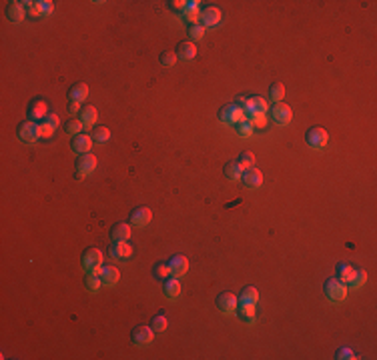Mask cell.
<instances>
[{"mask_svg": "<svg viewBox=\"0 0 377 360\" xmlns=\"http://www.w3.org/2000/svg\"><path fill=\"white\" fill-rule=\"evenodd\" d=\"M80 108H82L80 102H68V112H70V114H78Z\"/></svg>", "mask_w": 377, "mask_h": 360, "instance_id": "cell-47", "label": "cell"}, {"mask_svg": "<svg viewBox=\"0 0 377 360\" xmlns=\"http://www.w3.org/2000/svg\"><path fill=\"white\" fill-rule=\"evenodd\" d=\"M89 96V86L85 82H76L68 88V102H82Z\"/></svg>", "mask_w": 377, "mask_h": 360, "instance_id": "cell-18", "label": "cell"}, {"mask_svg": "<svg viewBox=\"0 0 377 360\" xmlns=\"http://www.w3.org/2000/svg\"><path fill=\"white\" fill-rule=\"evenodd\" d=\"M241 180H243V184L247 188H259L263 184V172L259 168H255V166L253 168H247V170H243Z\"/></svg>", "mask_w": 377, "mask_h": 360, "instance_id": "cell-13", "label": "cell"}, {"mask_svg": "<svg viewBox=\"0 0 377 360\" xmlns=\"http://www.w3.org/2000/svg\"><path fill=\"white\" fill-rule=\"evenodd\" d=\"M80 260H82V266H85V270H87V272H91L93 268H97V266H103V252H101L99 248H93V246H89V248H85V252H82Z\"/></svg>", "mask_w": 377, "mask_h": 360, "instance_id": "cell-8", "label": "cell"}, {"mask_svg": "<svg viewBox=\"0 0 377 360\" xmlns=\"http://www.w3.org/2000/svg\"><path fill=\"white\" fill-rule=\"evenodd\" d=\"M305 140H307V144L311 148H323L325 144H327V140H329V134H327V130L321 128V126H311L305 132Z\"/></svg>", "mask_w": 377, "mask_h": 360, "instance_id": "cell-5", "label": "cell"}, {"mask_svg": "<svg viewBox=\"0 0 377 360\" xmlns=\"http://www.w3.org/2000/svg\"><path fill=\"white\" fill-rule=\"evenodd\" d=\"M78 118H80V122H82L85 126L93 128V122L99 118V116H97V108H95L93 104H85V106L80 108V112H78Z\"/></svg>", "mask_w": 377, "mask_h": 360, "instance_id": "cell-24", "label": "cell"}, {"mask_svg": "<svg viewBox=\"0 0 377 360\" xmlns=\"http://www.w3.org/2000/svg\"><path fill=\"white\" fill-rule=\"evenodd\" d=\"M93 146V138L89 134H76L70 138V150L78 152V155H87Z\"/></svg>", "mask_w": 377, "mask_h": 360, "instance_id": "cell-14", "label": "cell"}, {"mask_svg": "<svg viewBox=\"0 0 377 360\" xmlns=\"http://www.w3.org/2000/svg\"><path fill=\"white\" fill-rule=\"evenodd\" d=\"M108 254L114 258V260H127V258L133 254V248H131V244L127 240H118V242L110 244Z\"/></svg>", "mask_w": 377, "mask_h": 360, "instance_id": "cell-15", "label": "cell"}, {"mask_svg": "<svg viewBox=\"0 0 377 360\" xmlns=\"http://www.w3.org/2000/svg\"><path fill=\"white\" fill-rule=\"evenodd\" d=\"M153 276L157 280H164L171 276V268H169V262H155L153 264Z\"/></svg>", "mask_w": 377, "mask_h": 360, "instance_id": "cell-31", "label": "cell"}, {"mask_svg": "<svg viewBox=\"0 0 377 360\" xmlns=\"http://www.w3.org/2000/svg\"><path fill=\"white\" fill-rule=\"evenodd\" d=\"M183 14L189 24H199V20H201V8H185Z\"/></svg>", "mask_w": 377, "mask_h": 360, "instance_id": "cell-37", "label": "cell"}, {"mask_svg": "<svg viewBox=\"0 0 377 360\" xmlns=\"http://www.w3.org/2000/svg\"><path fill=\"white\" fill-rule=\"evenodd\" d=\"M110 238H112L114 242H118V240H129V238H131V224H127V222H116V224H112V228H110Z\"/></svg>", "mask_w": 377, "mask_h": 360, "instance_id": "cell-20", "label": "cell"}, {"mask_svg": "<svg viewBox=\"0 0 377 360\" xmlns=\"http://www.w3.org/2000/svg\"><path fill=\"white\" fill-rule=\"evenodd\" d=\"M217 308L221 310L223 314H231V312H235L237 310V304H239V300H237V296L233 294V292H221L219 296H217Z\"/></svg>", "mask_w": 377, "mask_h": 360, "instance_id": "cell-12", "label": "cell"}, {"mask_svg": "<svg viewBox=\"0 0 377 360\" xmlns=\"http://www.w3.org/2000/svg\"><path fill=\"white\" fill-rule=\"evenodd\" d=\"M54 132V128L51 126V124H47L45 120H43V124H40V138H51Z\"/></svg>", "mask_w": 377, "mask_h": 360, "instance_id": "cell-45", "label": "cell"}, {"mask_svg": "<svg viewBox=\"0 0 377 360\" xmlns=\"http://www.w3.org/2000/svg\"><path fill=\"white\" fill-rule=\"evenodd\" d=\"M6 18L8 20H12V22H22V18H24V8H22V4L20 2H8V6H6Z\"/></svg>", "mask_w": 377, "mask_h": 360, "instance_id": "cell-26", "label": "cell"}, {"mask_svg": "<svg viewBox=\"0 0 377 360\" xmlns=\"http://www.w3.org/2000/svg\"><path fill=\"white\" fill-rule=\"evenodd\" d=\"M353 272H355V268L349 266V262H337V266H335V278L341 280V282H345V284L351 282Z\"/></svg>", "mask_w": 377, "mask_h": 360, "instance_id": "cell-23", "label": "cell"}, {"mask_svg": "<svg viewBox=\"0 0 377 360\" xmlns=\"http://www.w3.org/2000/svg\"><path fill=\"white\" fill-rule=\"evenodd\" d=\"M20 4H22V8H24V12H28L30 16H40V10H38V4H36V2H30V0L26 2V0H24V2H20Z\"/></svg>", "mask_w": 377, "mask_h": 360, "instance_id": "cell-42", "label": "cell"}, {"mask_svg": "<svg viewBox=\"0 0 377 360\" xmlns=\"http://www.w3.org/2000/svg\"><path fill=\"white\" fill-rule=\"evenodd\" d=\"M237 164L241 166V170L253 168L255 166V155L253 152H241V156L237 158Z\"/></svg>", "mask_w": 377, "mask_h": 360, "instance_id": "cell-34", "label": "cell"}, {"mask_svg": "<svg viewBox=\"0 0 377 360\" xmlns=\"http://www.w3.org/2000/svg\"><path fill=\"white\" fill-rule=\"evenodd\" d=\"M337 358H353V352L347 350V348H341V350L337 352Z\"/></svg>", "mask_w": 377, "mask_h": 360, "instance_id": "cell-48", "label": "cell"}, {"mask_svg": "<svg viewBox=\"0 0 377 360\" xmlns=\"http://www.w3.org/2000/svg\"><path fill=\"white\" fill-rule=\"evenodd\" d=\"M271 118L277 122V124H289L291 118H293V112L289 108V104L285 102H273V106L269 108Z\"/></svg>", "mask_w": 377, "mask_h": 360, "instance_id": "cell-7", "label": "cell"}, {"mask_svg": "<svg viewBox=\"0 0 377 360\" xmlns=\"http://www.w3.org/2000/svg\"><path fill=\"white\" fill-rule=\"evenodd\" d=\"M159 62H161L162 66H173L177 62V54L173 50H162L159 54Z\"/></svg>", "mask_w": 377, "mask_h": 360, "instance_id": "cell-39", "label": "cell"}, {"mask_svg": "<svg viewBox=\"0 0 377 360\" xmlns=\"http://www.w3.org/2000/svg\"><path fill=\"white\" fill-rule=\"evenodd\" d=\"M169 268H171L173 276H183L189 270V260L183 254H175V256L169 258Z\"/></svg>", "mask_w": 377, "mask_h": 360, "instance_id": "cell-16", "label": "cell"}, {"mask_svg": "<svg viewBox=\"0 0 377 360\" xmlns=\"http://www.w3.org/2000/svg\"><path fill=\"white\" fill-rule=\"evenodd\" d=\"M205 26L199 22V24H189V36L193 38V40H199V38H203L205 36Z\"/></svg>", "mask_w": 377, "mask_h": 360, "instance_id": "cell-38", "label": "cell"}, {"mask_svg": "<svg viewBox=\"0 0 377 360\" xmlns=\"http://www.w3.org/2000/svg\"><path fill=\"white\" fill-rule=\"evenodd\" d=\"M166 324H169V322H166V318H164L162 314H159V316H153V318H151V328H153L155 332H162V330L166 328Z\"/></svg>", "mask_w": 377, "mask_h": 360, "instance_id": "cell-41", "label": "cell"}, {"mask_svg": "<svg viewBox=\"0 0 377 360\" xmlns=\"http://www.w3.org/2000/svg\"><path fill=\"white\" fill-rule=\"evenodd\" d=\"M162 292H164V296L171 298V300L179 298V296H181V282H179L177 278H164V280H162Z\"/></svg>", "mask_w": 377, "mask_h": 360, "instance_id": "cell-21", "label": "cell"}, {"mask_svg": "<svg viewBox=\"0 0 377 360\" xmlns=\"http://www.w3.org/2000/svg\"><path fill=\"white\" fill-rule=\"evenodd\" d=\"M82 128H85V124L80 122V118H68V120L64 122V132H68L70 136L80 134V132H82Z\"/></svg>", "mask_w": 377, "mask_h": 360, "instance_id": "cell-29", "label": "cell"}, {"mask_svg": "<svg viewBox=\"0 0 377 360\" xmlns=\"http://www.w3.org/2000/svg\"><path fill=\"white\" fill-rule=\"evenodd\" d=\"M16 134H18V138H20L22 142L32 144V142H36V140L40 138V124H36L34 120L26 118V120H22V122L16 126Z\"/></svg>", "mask_w": 377, "mask_h": 360, "instance_id": "cell-1", "label": "cell"}, {"mask_svg": "<svg viewBox=\"0 0 377 360\" xmlns=\"http://www.w3.org/2000/svg\"><path fill=\"white\" fill-rule=\"evenodd\" d=\"M93 142H99V144H103V142H107L108 138H110V130L108 128H105V126H97L95 130H93Z\"/></svg>", "mask_w": 377, "mask_h": 360, "instance_id": "cell-33", "label": "cell"}, {"mask_svg": "<svg viewBox=\"0 0 377 360\" xmlns=\"http://www.w3.org/2000/svg\"><path fill=\"white\" fill-rule=\"evenodd\" d=\"M223 174H225V178L227 180H241V174H243V170H241V166L237 164V162H227L225 166H223Z\"/></svg>", "mask_w": 377, "mask_h": 360, "instance_id": "cell-28", "label": "cell"}, {"mask_svg": "<svg viewBox=\"0 0 377 360\" xmlns=\"http://www.w3.org/2000/svg\"><path fill=\"white\" fill-rule=\"evenodd\" d=\"M247 120L251 122L253 128H263V126L267 124V116L261 114V112H251V114H247Z\"/></svg>", "mask_w": 377, "mask_h": 360, "instance_id": "cell-35", "label": "cell"}, {"mask_svg": "<svg viewBox=\"0 0 377 360\" xmlns=\"http://www.w3.org/2000/svg\"><path fill=\"white\" fill-rule=\"evenodd\" d=\"M26 114H28V118L34 120V122L45 120V118L49 116V104H47V100H43V98H34V100H30V104H28Z\"/></svg>", "mask_w": 377, "mask_h": 360, "instance_id": "cell-9", "label": "cell"}, {"mask_svg": "<svg viewBox=\"0 0 377 360\" xmlns=\"http://www.w3.org/2000/svg\"><path fill=\"white\" fill-rule=\"evenodd\" d=\"M239 304H257L259 300V290L255 286H245L241 292H239Z\"/></svg>", "mask_w": 377, "mask_h": 360, "instance_id": "cell-25", "label": "cell"}, {"mask_svg": "<svg viewBox=\"0 0 377 360\" xmlns=\"http://www.w3.org/2000/svg\"><path fill=\"white\" fill-rule=\"evenodd\" d=\"M245 114H251V112H261V114H265L267 110H269V104H267V100L265 98H261V96H253V98H247V104H245Z\"/></svg>", "mask_w": 377, "mask_h": 360, "instance_id": "cell-19", "label": "cell"}, {"mask_svg": "<svg viewBox=\"0 0 377 360\" xmlns=\"http://www.w3.org/2000/svg\"><path fill=\"white\" fill-rule=\"evenodd\" d=\"M36 4H38V10H40V14H51V12H53V8H54L51 0H38Z\"/></svg>", "mask_w": 377, "mask_h": 360, "instance_id": "cell-44", "label": "cell"}, {"mask_svg": "<svg viewBox=\"0 0 377 360\" xmlns=\"http://www.w3.org/2000/svg\"><path fill=\"white\" fill-rule=\"evenodd\" d=\"M235 126H237V134H239L241 138H247V136H251V132H253V126H251L249 120H243V122H239V124H235Z\"/></svg>", "mask_w": 377, "mask_h": 360, "instance_id": "cell-40", "label": "cell"}, {"mask_svg": "<svg viewBox=\"0 0 377 360\" xmlns=\"http://www.w3.org/2000/svg\"><path fill=\"white\" fill-rule=\"evenodd\" d=\"M153 336H155V330L151 328V326H135L133 330H131V342L135 344V346H147V344H151L153 342Z\"/></svg>", "mask_w": 377, "mask_h": 360, "instance_id": "cell-4", "label": "cell"}, {"mask_svg": "<svg viewBox=\"0 0 377 360\" xmlns=\"http://www.w3.org/2000/svg\"><path fill=\"white\" fill-rule=\"evenodd\" d=\"M269 98H271V100H275V102H281V100L285 98V86H283L281 82H275V84H271Z\"/></svg>", "mask_w": 377, "mask_h": 360, "instance_id": "cell-32", "label": "cell"}, {"mask_svg": "<svg viewBox=\"0 0 377 360\" xmlns=\"http://www.w3.org/2000/svg\"><path fill=\"white\" fill-rule=\"evenodd\" d=\"M323 292L329 300L341 302L347 296V284L341 282V280H337V278H327L323 284Z\"/></svg>", "mask_w": 377, "mask_h": 360, "instance_id": "cell-2", "label": "cell"}, {"mask_svg": "<svg viewBox=\"0 0 377 360\" xmlns=\"http://www.w3.org/2000/svg\"><path fill=\"white\" fill-rule=\"evenodd\" d=\"M85 286H87L89 292H99V288L103 286V280H101L99 274H91V272H87V276H85Z\"/></svg>", "mask_w": 377, "mask_h": 360, "instance_id": "cell-30", "label": "cell"}, {"mask_svg": "<svg viewBox=\"0 0 377 360\" xmlns=\"http://www.w3.org/2000/svg\"><path fill=\"white\" fill-rule=\"evenodd\" d=\"M166 4L173 12H185V8H187V0H169Z\"/></svg>", "mask_w": 377, "mask_h": 360, "instance_id": "cell-43", "label": "cell"}, {"mask_svg": "<svg viewBox=\"0 0 377 360\" xmlns=\"http://www.w3.org/2000/svg\"><path fill=\"white\" fill-rule=\"evenodd\" d=\"M219 120H223L225 124H239V122L247 120V114L243 108H239L235 104H225L219 110Z\"/></svg>", "mask_w": 377, "mask_h": 360, "instance_id": "cell-3", "label": "cell"}, {"mask_svg": "<svg viewBox=\"0 0 377 360\" xmlns=\"http://www.w3.org/2000/svg\"><path fill=\"white\" fill-rule=\"evenodd\" d=\"M199 0H191V2H187V8H199Z\"/></svg>", "mask_w": 377, "mask_h": 360, "instance_id": "cell-49", "label": "cell"}, {"mask_svg": "<svg viewBox=\"0 0 377 360\" xmlns=\"http://www.w3.org/2000/svg\"><path fill=\"white\" fill-rule=\"evenodd\" d=\"M95 168H97V156L91 155V152H87V155H80L78 158H76V166H74V172H76V176H89L91 172H95Z\"/></svg>", "mask_w": 377, "mask_h": 360, "instance_id": "cell-6", "label": "cell"}, {"mask_svg": "<svg viewBox=\"0 0 377 360\" xmlns=\"http://www.w3.org/2000/svg\"><path fill=\"white\" fill-rule=\"evenodd\" d=\"M45 122H47V124H51L54 130H56V128H58V124H60V118H58L56 114H49V116L45 118Z\"/></svg>", "mask_w": 377, "mask_h": 360, "instance_id": "cell-46", "label": "cell"}, {"mask_svg": "<svg viewBox=\"0 0 377 360\" xmlns=\"http://www.w3.org/2000/svg\"><path fill=\"white\" fill-rule=\"evenodd\" d=\"M237 316L243 322L253 324L255 322V304H237Z\"/></svg>", "mask_w": 377, "mask_h": 360, "instance_id": "cell-27", "label": "cell"}, {"mask_svg": "<svg viewBox=\"0 0 377 360\" xmlns=\"http://www.w3.org/2000/svg\"><path fill=\"white\" fill-rule=\"evenodd\" d=\"M175 54H177V58H181V60H191V58L197 56V46H195L193 40H181V42L177 44V48H175Z\"/></svg>", "mask_w": 377, "mask_h": 360, "instance_id": "cell-17", "label": "cell"}, {"mask_svg": "<svg viewBox=\"0 0 377 360\" xmlns=\"http://www.w3.org/2000/svg\"><path fill=\"white\" fill-rule=\"evenodd\" d=\"M153 218V210L149 206H137L133 212H131V226H137V228H143L151 222Z\"/></svg>", "mask_w": 377, "mask_h": 360, "instance_id": "cell-11", "label": "cell"}, {"mask_svg": "<svg viewBox=\"0 0 377 360\" xmlns=\"http://www.w3.org/2000/svg\"><path fill=\"white\" fill-rule=\"evenodd\" d=\"M221 20H223V14H221L219 8H215V6L201 8V20H199V22H201L205 28H215V26L221 24Z\"/></svg>", "mask_w": 377, "mask_h": 360, "instance_id": "cell-10", "label": "cell"}, {"mask_svg": "<svg viewBox=\"0 0 377 360\" xmlns=\"http://www.w3.org/2000/svg\"><path fill=\"white\" fill-rule=\"evenodd\" d=\"M99 276H101V280H103V286H114V284L118 282V278H120V272H118V268H114V266H103Z\"/></svg>", "mask_w": 377, "mask_h": 360, "instance_id": "cell-22", "label": "cell"}, {"mask_svg": "<svg viewBox=\"0 0 377 360\" xmlns=\"http://www.w3.org/2000/svg\"><path fill=\"white\" fill-rule=\"evenodd\" d=\"M367 282V272L365 270H355L353 272V278H351V282H349V286L351 288H359V286H363Z\"/></svg>", "mask_w": 377, "mask_h": 360, "instance_id": "cell-36", "label": "cell"}]
</instances>
